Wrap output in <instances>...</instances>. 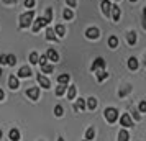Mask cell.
I'll use <instances>...</instances> for the list:
<instances>
[{
  "mask_svg": "<svg viewBox=\"0 0 146 141\" xmlns=\"http://www.w3.org/2000/svg\"><path fill=\"white\" fill-rule=\"evenodd\" d=\"M69 79H71V77H69V74H61L59 77H58V82H59V84H62V85H66L67 82H69Z\"/></svg>",
  "mask_w": 146,
  "mask_h": 141,
  "instance_id": "20",
  "label": "cell"
},
{
  "mask_svg": "<svg viewBox=\"0 0 146 141\" xmlns=\"http://www.w3.org/2000/svg\"><path fill=\"white\" fill-rule=\"evenodd\" d=\"M84 108H86V100H82V99H79V100L74 103V110L76 112H82Z\"/></svg>",
  "mask_w": 146,
  "mask_h": 141,
  "instance_id": "13",
  "label": "cell"
},
{
  "mask_svg": "<svg viewBox=\"0 0 146 141\" xmlns=\"http://www.w3.org/2000/svg\"><path fill=\"white\" fill-rule=\"evenodd\" d=\"M84 141H87V140H84Z\"/></svg>",
  "mask_w": 146,
  "mask_h": 141,
  "instance_id": "43",
  "label": "cell"
},
{
  "mask_svg": "<svg viewBox=\"0 0 146 141\" xmlns=\"http://www.w3.org/2000/svg\"><path fill=\"white\" fill-rule=\"evenodd\" d=\"M27 95L31 99V100H38V97H40V89L38 87H31L27 90Z\"/></svg>",
  "mask_w": 146,
  "mask_h": 141,
  "instance_id": "5",
  "label": "cell"
},
{
  "mask_svg": "<svg viewBox=\"0 0 146 141\" xmlns=\"http://www.w3.org/2000/svg\"><path fill=\"white\" fill-rule=\"evenodd\" d=\"M107 77H108V72H105V71H104V69H100L99 72H97V79H99V82L105 81Z\"/></svg>",
  "mask_w": 146,
  "mask_h": 141,
  "instance_id": "21",
  "label": "cell"
},
{
  "mask_svg": "<svg viewBox=\"0 0 146 141\" xmlns=\"http://www.w3.org/2000/svg\"><path fill=\"white\" fill-rule=\"evenodd\" d=\"M94 136H95V130L90 126V128H89V130L86 131V140H87V141H90V140H94Z\"/></svg>",
  "mask_w": 146,
  "mask_h": 141,
  "instance_id": "22",
  "label": "cell"
},
{
  "mask_svg": "<svg viewBox=\"0 0 146 141\" xmlns=\"http://www.w3.org/2000/svg\"><path fill=\"white\" fill-rule=\"evenodd\" d=\"M15 62H17L15 54H7V56H5V64H8V66H15Z\"/></svg>",
  "mask_w": 146,
  "mask_h": 141,
  "instance_id": "17",
  "label": "cell"
},
{
  "mask_svg": "<svg viewBox=\"0 0 146 141\" xmlns=\"http://www.w3.org/2000/svg\"><path fill=\"white\" fill-rule=\"evenodd\" d=\"M44 20L49 23V21H53V8H46V15H44Z\"/></svg>",
  "mask_w": 146,
  "mask_h": 141,
  "instance_id": "27",
  "label": "cell"
},
{
  "mask_svg": "<svg viewBox=\"0 0 146 141\" xmlns=\"http://www.w3.org/2000/svg\"><path fill=\"white\" fill-rule=\"evenodd\" d=\"M38 82H40V85H41L43 89H49V87H51V82L48 81L44 75H41V74L38 75Z\"/></svg>",
  "mask_w": 146,
  "mask_h": 141,
  "instance_id": "9",
  "label": "cell"
},
{
  "mask_svg": "<svg viewBox=\"0 0 146 141\" xmlns=\"http://www.w3.org/2000/svg\"><path fill=\"white\" fill-rule=\"evenodd\" d=\"M46 25H48V21L44 20V18H41V17H40V18H36V20H35V23H33V31H40L41 28L46 26Z\"/></svg>",
  "mask_w": 146,
  "mask_h": 141,
  "instance_id": "3",
  "label": "cell"
},
{
  "mask_svg": "<svg viewBox=\"0 0 146 141\" xmlns=\"http://www.w3.org/2000/svg\"><path fill=\"white\" fill-rule=\"evenodd\" d=\"M10 140L12 141H20V131L13 128V130H10Z\"/></svg>",
  "mask_w": 146,
  "mask_h": 141,
  "instance_id": "16",
  "label": "cell"
},
{
  "mask_svg": "<svg viewBox=\"0 0 146 141\" xmlns=\"http://www.w3.org/2000/svg\"><path fill=\"white\" fill-rule=\"evenodd\" d=\"M99 34H100L99 28H89V30L86 31V36L89 38V40H97V38H99Z\"/></svg>",
  "mask_w": 146,
  "mask_h": 141,
  "instance_id": "4",
  "label": "cell"
},
{
  "mask_svg": "<svg viewBox=\"0 0 146 141\" xmlns=\"http://www.w3.org/2000/svg\"><path fill=\"white\" fill-rule=\"evenodd\" d=\"M46 58H48L49 61H53V62H56V61L59 59V56H58V53L54 51L53 48H49V49L46 51Z\"/></svg>",
  "mask_w": 146,
  "mask_h": 141,
  "instance_id": "8",
  "label": "cell"
},
{
  "mask_svg": "<svg viewBox=\"0 0 146 141\" xmlns=\"http://www.w3.org/2000/svg\"><path fill=\"white\" fill-rule=\"evenodd\" d=\"M41 69H43V72H44V74H49V72H53V71H54V67L49 66V64H43Z\"/></svg>",
  "mask_w": 146,
  "mask_h": 141,
  "instance_id": "29",
  "label": "cell"
},
{
  "mask_svg": "<svg viewBox=\"0 0 146 141\" xmlns=\"http://www.w3.org/2000/svg\"><path fill=\"white\" fill-rule=\"evenodd\" d=\"M3 64H5V54L0 56V66H3Z\"/></svg>",
  "mask_w": 146,
  "mask_h": 141,
  "instance_id": "36",
  "label": "cell"
},
{
  "mask_svg": "<svg viewBox=\"0 0 146 141\" xmlns=\"http://www.w3.org/2000/svg\"><path fill=\"white\" fill-rule=\"evenodd\" d=\"M108 46L117 48L118 46V38H117V36H110V38H108Z\"/></svg>",
  "mask_w": 146,
  "mask_h": 141,
  "instance_id": "23",
  "label": "cell"
},
{
  "mask_svg": "<svg viewBox=\"0 0 146 141\" xmlns=\"http://www.w3.org/2000/svg\"><path fill=\"white\" fill-rule=\"evenodd\" d=\"M64 33H66L64 26H62V25H58V26H56V34H58V36H64Z\"/></svg>",
  "mask_w": 146,
  "mask_h": 141,
  "instance_id": "31",
  "label": "cell"
},
{
  "mask_svg": "<svg viewBox=\"0 0 146 141\" xmlns=\"http://www.w3.org/2000/svg\"><path fill=\"white\" fill-rule=\"evenodd\" d=\"M86 107L89 108V110H95V108H97V99H94V97H90V99L87 100Z\"/></svg>",
  "mask_w": 146,
  "mask_h": 141,
  "instance_id": "15",
  "label": "cell"
},
{
  "mask_svg": "<svg viewBox=\"0 0 146 141\" xmlns=\"http://www.w3.org/2000/svg\"><path fill=\"white\" fill-rule=\"evenodd\" d=\"M128 43H130V44H135V43H136V33H128Z\"/></svg>",
  "mask_w": 146,
  "mask_h": 141,
  "instance_id": "32",
  "label": "cell"
},
{
  "mask_svg": "<svg viewBox=\"0 0 146 141\" xmlns=\"http://www.w3.org/2000/svg\"><path fill=\"white\" fill-rule=\"evenodd\" d=\"M62 113H64V108L61 107V105H56L54 107V115L56 117H62Z\"/></svg>",
  "mask_w": 146,
  "mask_h": 141,
  "instance_id": "30",
  "label": "cell"
},
{
  "mask_svg": "<svg viewBox=\"0 0 146 141\" xmlns=\"http://www.w3.org/2000/svg\"><path fill=\"white\" fill-rule=\"evenodd\" d=\"M74 97H76V87L71 85L69 90H67V100H74Z\"/></svg>",
  "mask_w": 146,
  "mask_h": 141,
  "instance_id": "24",
  "label": "cell"
},
{
  "mask_svg": "<svg viewBox=\"0 0 146 141\" xmlns=\"http://www.w3.org/2000/svg\"><path fill=\"white\" fill-rule=\"evenodd\" d=\"M66 94V85H62V84H59L58 87H56V95L58 97H61V95Z\"/></svg>",
  "mask_w": 146,
  "mask_h": 141,
  "instance_id": "25",
  "label": "cell"
},
{
  "mask_svg": "<svg viewBox=\"0 0 146 141\" xmlns=\"http://www.w3.org/2000/svg\"><path fill=\"white\" fill-rule=\"evenodd\" d=\"M104 115H105V120L108 121V123H115L117 118H118V110L113 108V107H108V108H105Z\"/></svg>",
  "mask_w": 146,
  "mask_h": 141,
  "instance_id": "2",
  "label": "cell"
},
{
  "mask_svg": "<svg viewBox=\"0 0 146 141\" xmlns=\"http://www.w3.org/2000/svg\"><path fill=\"white\" fill-rule=\"evenodd\" d=\"M3 97H5V92H3V90L0 89V100H3Z\"/></svg>",
  "mask_w": 146,
  "mask_h": 141,
  "instance_id": "38",
  "label": "cell"
},
{
  "mask_svg": "<svg viewBox=\"0 0 146 141\" xmlns=\"http://www.w3.org/2000/svg\"><path fill=\"white\" fill-rule=\"evenodd\" d=\"M8 85H10V89H18V79L15 77V75H10L8 77Z\"/></svg>",
  "mask_w": 146,
  "mask_h": 141,
  "instance_id": "14",
  "label": "cell"
},
{
  "mask_svg": "<svg viewBox=\"0 0 146 141\" xmlns=\"http://www.w3.org/2000/svg\"><path fill=\"white\" fill-rule=\"evenodd\" d=\"M38 58H40V56L36 53H31L30 54V62H31V64H38Z\"/></svg>",
  "mask_w": 146,
  "mask_h": 141,
  "instance_id": "33",
  "label": "cell"
},
{
  "mask_svg": "<svg viewBox=\"0 0 146 141\" xmlns=\"http://www.w3.org/2000/svg\"><path fill=\"white\" fill-rule=\"evenodd\" d=\"M62 17H64V20H71V18L74 17L72 10H71V8H66V10L62 12Z\"/></svg>",
  "mask_w": 146,
  "mask_h": 141,
  "instance_id": "26",
  "label": "cell"
},
{
  "mask_svg": "<svg viewBox=\"0 0 146 141\" xmlns=\"http://www.w3.org/2000/svg\"><path fill=\"white\" fill-rule=\"evenodd\" d=\"M128 67H130L131 71H136V69H138V59H136V58H130V59H128Z\"/></svg>",
  "mask_w": 146,
  "mask_h": 141,
  "instance_id": "18",
  "label": "cell"
},
{
  "mask_svg": "<svg viewBox=\"0 0 146 141\" xmlns=\"http://www.w3.org/2000/svg\"><path fill=\"white\" fill-rule=\"evenodd\" d=\"M120 121H121V125L123 126H133V121H131V118H130V115L128 113H123L121 115V118H120Z\"/></svg>",
  "mask_w": 146,
  "mask_h": 141,
  "instance_id": "7",
  "label": "cell"
},
{
  "mask_svg": "<svg viewBox=\"0 0 146 141\" xmlns=\"http://www.w3.org/2000/svg\"><path fill=\"white\" fill-rule=\"evenodd\" d=\"M102 12H104V15H107L108 17V13H110V7H112V3L108 2V0H102Z\"/></svg>",
  "mask_w": 146,
  "mask_h": 141,
  "instance_id": "11",
  "label": "cell"
},
{
  "mask_svg": "<svg viewBox=\"0 0 146 141\" xmlns=\"http://www.w3.org/2000/svg\"><path fill=\"white\" fill-rule=\"evenodd\" d=\"M110 12H112L113 20H115V21H118V20H120V8L117 7V5H112V7H110Z\"/></svg>",
  "mask_w": 146,
  "mask_h": 141,
  "instance_id": "12",
  "label": "cell"
},
{
  "mask_svg": "<svg viewBox=\"0 0 146 141\" xmlns=\"http://www.w3.org/2000/svg\"><path fill=\"white\" fill-rule=\"evenodd\" d=\"M0 77H2V67H0Z\"/></svg>",
  "mask_w": 146,
  "mask_h": 141,
  "instance_id": "41",
  "label": "cell"
},
{
  "mask_svg": "<svg viewBox=\"0 0 146 141\" xmlns=\"http://www.w3.org/2000/svg\"><path fill=\"white\" fill-rule=\"evenodd\" d=\"M128 138H130L128 131H126V130H120V133H118V141H128Z\"/></svg>",
  "mask_w": 146,
  "mask_h": 141,
  "instance_id": "19",
  "label": "cell"
},
{
  "mask_svg": "<svg viewBox=\"0 0 146 141\" xmlns=\"http://www.w3.org/2000/svg\"><path fill=\"white\" fill-rule=\"evenodd\" d=\"M2 134H3V133H2V130H0V140H2Z\"/></svg>",
  "mask_w": 146,
  "mask_h": 141,
  "instance_id": "40",
  "label": "cell"
},
{
  "mask_svg": "<svg viewBox=\"0 0 146 141\" xmlns=\"http://www.w3.org/2000/svg\"><path fill=\"white\" fill-rule=\"evenodd\" d=\"M30 75H31V69L28 66H23L20 71H18V77H30Z\"/></svg>",
  "mask_w": 146,
  "mask_h": 141,
  "instance_id": "10",
  "label": "cell"
},
{
  "mask_svg": "<svg viewBox=\"0 0 146 141\" xmlns=\"http://www.w3.org/2000/svg\"><path fill=\"white\" fill-rule=\"evenodd\" d=\"M130 2H136V0H130Z\"/></svg>",
  "mask_w": 146,
  "mask_h": 141,
  "instance_id": "42",
  "label": "cell"
},
{
  "mask_svg": "<svg viewBox=\"0 0 146 141\" xmlns=\"http://www.w3.org/2000/svg\"><path fill=\"white\" fill-rule=\"evenodd\" d=\"M58 141H64V140H62V138H61V136H59V138H58Z\"/></svg>",
  "mask_w": 146,
  "mask_h": 141,
  "instance_id": "39",
  "label": "cell"
},
{
  "mask_svg": "<svg viewBox=\"0 0 146 141\" xmlns=\"http://www.w3.org/2000/svg\"><path fill=\"white\" fill-rule=\"evenodd\" d=\"M139 112H141V113H145V112H146V102L145 100L139 102Z\"/></svg>",
  "mask_w": 146,
  "mask_h": 141,
  "instance_id": "35",
  "label": "cell"
},
{
  "mask_svg": "<svg viewBox=\"0 0 146 141\" xmlns=\"http://www.w3.org/2000/svg\"><path fill=\"white\" fill-rule=\"evenodd\" d=\"M25 7L27 8H33L35 7V0H25Z\"/></svg>",
  "mask_w": 146,
  "mask_h": 141,
  "instance_id": "34",
  "label": "cell"
},
{
  "mask_svg": "<svg viewBox=\"0 0 146 141\" xmlns=\"http://www.w3.org/2000/svg\"><path fill=\"white\" fill-rule=\"evenodd\" d=\"M33 18H35V12L33 10H30V12H27V13H23L20 17V26L21 28H28L30 25H31Z\"/></svg>",
  "mask_w": 146,
  "mask_h": 141,
  "instance_id": "1",
  "label": "cell"
},
{
  "mask_svg": "<svg viewBox=\"0 0 146 141\" xmlns=\"http://www.w3.org/2000/svg\"><path fill=\"white\" fill-rule=\"evenodd\" d=\"M104 67H105V61H104V58H97V59L94 61L92 71H97V69H104Z\"/></svg>",
  "mask_w": 146,
  "mask_h": 141,
  "instance_id": "6",
  "label": "cell"
},
{
  "mask_svg": "<svg viewBox=\"0 0 146 141\" xmlns=\"http://www.w3.org/2000/svg\"><path fill=\"white\" fill-rule=\"evenodd\" d=\"M56 36H54V30L53 28H48L46 30V40H49V41H53Z\"/></svg>",
  "mask_w": 146,
  "mask_h": 141,
  "instance_id": "28",
  "label": "cell"
},
{
  "mask_svg": "<svg viewBox=\"0 0 146 141\" xmlns=\"http://www.w3.org/2000/svg\"><path fill=\"white\" fill-rule=\"evenodd\" d=\"M66 2L71 5V7H76V0H66Z\"/></svg>",
  "mask_w": 146,
  "mask_h": 141,
  "instance_id": "37",
  "label": "cell"
}]
</instances>
